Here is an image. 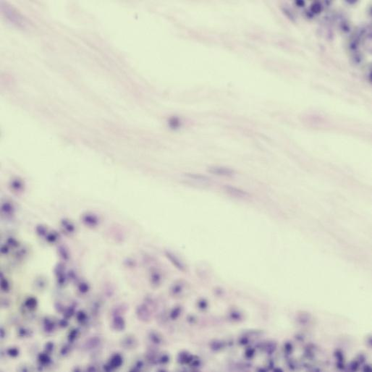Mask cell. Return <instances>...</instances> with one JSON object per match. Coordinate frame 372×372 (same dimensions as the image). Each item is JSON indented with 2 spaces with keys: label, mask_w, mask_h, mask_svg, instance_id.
<instances>
[{
  "label": "cell",
  "mask_w": 372,
  "mask_h": 372,
  "mask_svg": "<svg viewBox=\"0 0 372 372\" xmlns=\"http://www.w3.org/2000/svg\"><path fill=\"white\" fill-rule=\"evenodd\" d=\"M208 172L214 175L222 177H232L235 174V171L232 169L222 166L210 167L208 168Z\"/></svg>",
  "instance_id": "1"
},
{
  "label": "cell",
  "mask_w": 372,
  "mask_h": 372,
  "mask_svg": "<svg viewBox=\"0 0 372 372\" xmlns=\"http://www.w3.org/2000/svg\"><path fill=\"white\" fill-rule=\"evenodd\" d=\"M224 189H225L226 193H228L231 196L235 197V198H246V197H248V195H249V194H248L246 191L232 185H225V187H224Z\"/></svg>",
  "instance_id": "2"
},
{
  "label": "cell",
  "mask_w": 372,
  "mask_h": 372,
  "mask_svg": "<svg viewBox=\"0 0 372 372\" xmlns=\"http://www.w3.org/2000/svg\"><path fill=\"white\" fill-rule=\"evenodd\" d=\"M55 275L57 277V284L60 286H63L67 280V277L64 274V268L62 264H59L54 269Z\"/></svg>",
  "instance_id": "3"
},
{
  "label": "cell",
  "mask_w": 372,
  "mask_h": 372,
  "mask_svg": "<svg viewBox=\"0 0 372 372\" xmlns=\"http://www.w3.org/2000/svg\"><path fill=\"white\" fill-rule=\"evenodd\" d=\"M186 177L189 178V179L193 180L195 181L199 182V183H208L210 182V179L207 176L198 173H186L185 174Z\"/></svg>",
  "instance_id": "4"
},
{
  "label": "cell",
  "mask_w": 372,
  "mask_h": 372,
  "mask_svg": "<svg viewBox=\"0 0 372 372\" xmlns=\"http://www.w3.org/2000/svg\"><path fill=\"white\" fill-rule=\"evenodd\" d=\"M43 327L45 332H46L47 334H51L54 332L55 327H56V324H55V322L52 319L49 317H45L43 321Z\"/></svg>",
  "instance_id": "5"
},
{
  "label": "cell",
  "mask_w": 372,
  "mask_h": 372,
  "mask_svg": "<svg viewBox=\"0 0 372 372\" xmlns=\"http://www.w3.org/2000/svg\"><path fill=\"white\" fill-rule=\"evenodd\" d=\"M49 355L50 354L45 352V351L43 353H41L39 354V356H38V361H39L40 365L42 366H46L50 365L52 360Z\"/></svg>",
  "instance_id": "6"
},
{
  "label": "cell",
  "mask_w": 372,
  "mask_h": 372,
  "mask_svg": "<svg viewBox=\"0 0 372 372\" xmlns=\"http://www.w3.org/2000/svg\"><path fill=\"white\" fill-rule=\"evenodd\" d=\"M37 305H38L37 299L35 297H33V296L28 297V298H26V301H24V306L30 311L35 310V309L37 308Z\"/></svg>",
  "instance_id": "7"
},
{
  "label": "cell",
  "mask_w": 372,
  "mask_h": 372,
  "mask_svg": "<svg viewBox=\"0 0 372 372\" xmlns=\"http://www.w3.org/2000/svg\"><path fill=\"white\" fill-rule=\"evenodd\" d=\"M100 339L96 337H93L90 338L85 343V348L88 350H93V349L96 348V347L99 345Z\"/></svg>",
  "instance_id": "8"
},
{
  "label": "cell",
  "mask_w": 372,
  "mask_h": 372,
  "mask_svg": "<svg viewBox=\"0 0 372 372\" xmlns=\"http://www.w3.org/2000/svg\"><path fill=\"white\" fill-rule=\"evenodd\" d=\"M75 309H76V306H75V304H73L67 307V308H65L63 313L64 317L69 320L73 315L76 314V313H75Z\"/></svg>",
  "instance_id": "9"
},
{
  "label": "cell",
  "mask_w": 372,
  "mask_h": 372,
  "mask_svg": "<svg viewBox=\"0 0 372 372\" xmlns=\"http://www.w3.org/2000/svg\"><path fill=\"white\" fill-rule=\"evenodd\" d=\"M78 322L81 324H85L88 321V315L83 311H79L75 314Z\"/></svg>",
  "instance_id": "10"
},
{
  "label": "cell",
  "mask_w": 372,
  "mask_h": 372,
  "mask_svg": "<svg viewBox=\"0 0 372 372\" xmlns=\"http://www.w3.org/2000/svg\"><path fill=\"white\" fill-rule=\"evenodd\" d=\"M79 333L80 331L78 329H76V328H75V329H73L72 330H70V332L67 335V340L70 343H73L75 342V339L78 338V337L79 336Z\"/></svg>",
  "instance_id": "11"
},
{
  "label": "cell",
  "mask_w": 372,
  "mask_h": 372,
  "mask_svg": "<svg viewBox=\"0 0 372 372\" xmlns=\"http://www.w3.org/2000/svg\"><path fill=\"white\" fill-rule=\"evenodd\" d=\"M9 288H10V285H9V281L7 280V279L4 277L3 275L2 274L1 275V289L2 290L3 292H5V293H7V292L9 290Z\"/></svg>",
  "instance_id": "12"
},
{
  "label": "cell",
  "mask_w": 372,
  "mask_h": 372,
  "mask_svg": "<svg viewBox=\"0 0 372 372\" xmlns=\"http://www.w3.org/2000/svg\"><path fill=\"white\" fill-rule=\"evenodd\" d=\"M78 291L81 293L85 294L88 293L89 290H90V286H89V284L87 283V282H80L78 285Z\"/></svg>",
  "instance_id": "13"
},
{
  "label": "cell",
  "mask_w": 372,
  "mask_h": 372,
  "mask_svg": "<svg viewBox=\"0 0 372 372\" xmlns=\"http://www.w3.org/2000/svg\"><path fill=\"white\" fill-rule=\"evenodd\" d=\"M6 353L11 358H16L19 356L20 350L16 347H11V348H8L7 349Z\"/></svg>",
  "instance_id": "14"
},
{
  "label": "cell",
  "mask_w": 372,
  "mask_h": 372,
  "mask_svg": "<svg viewBox=\"0 0 372 372\" xmlns=\"http://www.w3.org/2000/svg\"><path fill=\"white\" fill-rule=\"evenodd\" d=\"M121 362H122V359H121V358L119 356H114L112 358V359L111 361H110L109 366L107 369V370L111 369V368H115V367H117V366H119L121 364Z\"/></svg>",
  "instance_id": "15"
},
{
  "label": "cell",
  "mask_w": 372,
  "mask_h": 372,
  "mask_svg": "<svg viewBox=\"0 0 372 372\" xmlns=\"http://www.w3.org/2000/svg\"><path fill=\"white\" fill-rule=\"evenodd\" d=\"M32 332L31 330L26 329L25 327H21L18 329V335L20 337H28L31 336Z\"/></svg>",
  "instance_id": "16"
},
{
  "label": "cell",
  "mask_w": 372,
  "mask_h": 372,
  "mask_svg": "<svg viewBox=\"0 0 372 372\" xmlns=\"http://www.w3.org/2000/svg\"><path fill=\"white\" fill-rule=\"evenodd\" d=\"M84 222L89 226H94L97 223V219L93 216H86L84 218Z\"/></svg>",
  "instance_id": "17"
},
{
  "label": "cell",
  "mask_w": 372,
  "mask_h": 372,
  "mask_svg": "<svg viewBox=\"0 0 372 372\" xmlns=\"http://www.w3.org/2000/svg\"><path fill=\"white\" fill-rule=\"evenodd\" d=\"M54 343H52V342H48V343H46V345H45V346H44L45 352L48 353L49 354H50L54 350Z\"/></svg>",
  "instance_id": "18"
},
{
  "label": "cell",
  "mask_w": 372,
  "mask_h": 372,
  "mask_svg": "<svg viewBox=\"0 0 372 372\" xmlns=\"http://www.w3.org/2000/svg\"><path fill=\"white\" fill-rule=\"evenodd\" d=\"M70 348H71V347H70L69 345H63V346L62 347L61 350H60V354L63 356H67V355L70 353Z\"/></svg>",
  "instance_id": "19"
},
{
  "label": "cell",
  "mask_w": 372,
  "mask_h": 372,
  "mask_svg": "<svg viewBox=\"0 0 372 372\" xmlns=\"http://www.w3.org/2000/svg\"><path fill=\"white\" fill-rule=\"evenodd\" d=\"M114 324H115V326H116L117 329H122V326H124V324H123V321L122 319H121L120 318H116L115 319V321H114Z\"/></svg>",
  "instance_id": "20"
},
{
  "label": "cell",
  "mask_w": 372,
  "mask_h": 372,
  "mask_svg": "<svg viewBox=\"0 0 372 372\" xmlns=\"http://www.w3.org/2000/svg\"><path fill=\"white\" fill-rule=\"evenodd\" d=\"M54 307H55V309H56V311H57V312L62 313V314H63L64 311V309H65V307L64 306L63 304L60 302L55 303Z\"/></svg>",
  "instance_id": "21"
},
{
  "label": "cell",
  "mask_w": 372,
  "mask_h": 372,
  "mask_svg": "<svg viewBox=\"0 0 372 372\" xmlns=\"http://www.w3.org/2000/svg\"><path fill=\"white\" fill-rule=\"evenodd\" d=\"M58 325L61 328L67 327V326H68V319H67L64 317L63 319H61L60 320H59Z\"/></svg>",
  "instance_id": "22"
},
{
  "label": "cell",
  "mask_w": 372,
  "mask_h": 372,
  "mask_svg": "<svg viewBox=\"0 0 372 372\" xmlns=\"http://www.w3.org/2000/svg\"><path fill=\"white\" fill-rule=\"evenodd\" d=\"M36 287L39 288V289H43V288L46 286V282L42 280V279H40V280H39L36 282Z\"/></svg>",
  "instance_id": "23"
},
{
  "label": "cell",
  "mask_w": 372,
  "mask_h": 372,
  "mask_svg": "<svg viewBox=\"0 0 372 372\" xmlns=\"http://www.w3.org/2000/svg\"><path fill=\"white\" fill-rule=\"evenodd\" d=\"M63 223H64V226L65 227V228L67 229L69 232H73V231L74 230L73 225H72L71 224L67 222H64Z\"/></svg>",
  "instance_id": "24"
},
{
  "label": "cell",
  "mask_w": 372,
  "mask_h": 372,
  "mask_svg": "<svg viewBox=\"0 0 372 372\" xmlns=\"http://www.w3.org/2000/svg\"><path fill=\"white\" fill-rule=\"evenodd\" d=\"M37 232L41 235H43L45 233H46V229H45L43 227H42V226H40V227H39L37 228Z\"/></svg>",
  "instance_id": "25"
},
{
  "label": "cell",
  "mask_w": 372,
  "mask_h": 372,
  "mask_svg": "<svg viewBox=\"0 0 372 372\" xmlns=\"http://www.w3.org/2000/svg\"><path fill=\"white\" fill-rule=\"evenodd\" d=\"M47 239H48L49 241H51V242H54V241L57 239V237L55 236L54 235H49L48 236H47Z\"/></svg>",
  "instance_id": "26"
},
{
  "label": "cell",
  "mask_w": 372,
  "mask_h": 372,
  "mask_svg": "<svg viewBox=\"0 0 372 372\" xmlns=\"http://www.w3.org/2000/svg\"><path fill=\"white\" fill-rule=\"evenodd\" d=\"M5 335H6V332H5V330L3 327H2L1 329H0V336H1V339L5 338Z\"/></svg>",
  "instance_id": "27"
},
{
  "label": "cell",
  "mask_w": 372,
  "mask_h": 372,
  "mask_svg": "<svg viewBox=\"0 0 372 372\" xmlns=\"http://www.w3.org/2000/svg\"><path fill=\"white\" fill-rule=\"evenodd\" d=\"M86 371H88V372H94V371H96V368H95L94 366H88V368H87Z\"/></svg>",
  "instance_id": "28"
},
{
  "label": "cell",
  "mask_w": 372,
  "mask_h": 372,
  "mask_svg": "<svg viewBox=\"0 0 372 372\" xmlns=\"http://www.w3.org/2000/svg\"><path fill=\"white\" fill-rule=\"evenodd\" d=\"M68 276L70 277V280H75V274L73 272V271H70L69 275H68Z\"/></svg>",
  "instance_id": "29"
},
{
  "label": "cell",
  "mask_w": 372,
  "mask_h": 372,
  "mask_svg": "<svg viewBox=\"0 0 372 372\" xmlns=\"http://www.w3.org/2000/svg\"><path fill=\"white\" fill-rule=\"evenodd\" d=\"M81 371V369H79V368H78V367H77V368H75V369H74V371H77V372H79V371Z\"/></svg>",
  "instance_id": "30"
}]
</instances>
